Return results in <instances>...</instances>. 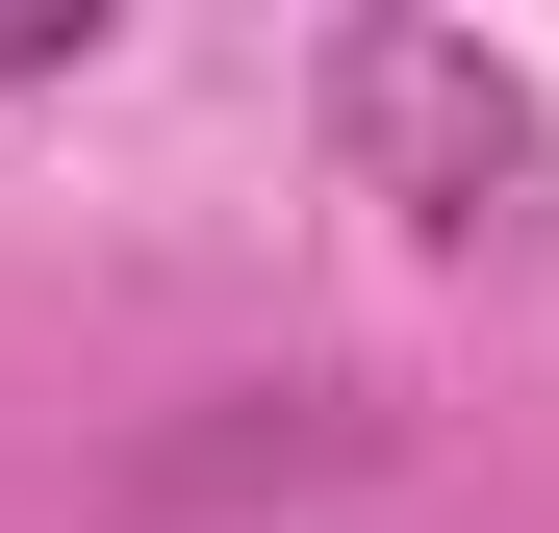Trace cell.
Listing matches in <instances>:
<instances>
[{
  "label": "cell",
  "mask_w": 559,
  "mask_h": 533,
  "mask_svg": "<svg viewBox=\"0 0 559 533\" xmlns=\"http://www.w3.org/2000/svg\"><path fill=\"white\" fill-rule=\"evenodd\" d=\"M103 51V0H0V76H76Z\"/></svg>",
  "instance_id": "2"
},
{
  "label": "cell",
  "mask_w": 559,
  "mask_h": 533,
  "mask_svg": "<svg viewBox=\"0 0 559 533\" xmlns=\"http://www.w3.org/2000/svg\"><path fill=\"white\" fill-rule=\"evenodd\" d=\"M331 153H356V204H407L432 254H509L559 204V128H534V76L484 26H331Z\"/></svg>",
  "instance_id": "1"
}]
</instances>
